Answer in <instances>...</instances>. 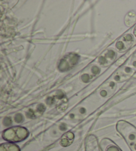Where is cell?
Segmentation results:
<instances>
[{"instance_id":"4","label":"cell","mask_w":136,"mask_h":151,"mask_svg":"<svg viewBox=\"0 0 136 151\" xmlns=\"http://www.w3.org/2000/svg\"><path fill=\"white\" fill-rule=\"evenodd\" d=\"M74 139V135L71 132H69L63 136L61 140V145L64 147H67V146H69V145L71 144L72 141H70V140H72Z\"/></svg>"},{"instance_id":"8","label":"cell","mask_w":136,"mask_h":151,"mask_svg":"<svg viewBox=\"0 0 136 151\" xmlns=\"http://www.w3.org/2000/svg\"><path fill=\"white\" fill-rule=\"evenodd\" d=\"M37 110L39 112H41V113H43V112H44V111L45 110V107H44V105H39L37 107Z\"/></svg>"},{"instance_id":"3","label":"cell","mask_w":136,"mask_h":151,"mask_svg":"<svg viewBox=\"0 0 136 151\" xmlns=\"http://www.w3.org/2000/svg\"><path fill=\"white\" fill-rule=\"evenodd\" d=\"M0 151H20V148L12 143H5L0 147Z\"/></svg>"},{"instance_id":"5","label":"cell","mask_w":136,"mask_h":151,"mask_svg":"<svg viewBox=\"0 0 136 151\" xmlns=\"http://www.w3.org/2000/svg\"><path fill=\"white\" fill-rule=\"evenodd\" d=\"M81 78H82V80L85 83H87L89 81V80H90V76L88 74H84L82 77H81Z\"/></svg>"},{"instance_id":"2","label":"cell","mask_w":136,"mask_h":151,"mask_svg":"<svg viewBox=\"0 0 136 151\" xmlns=\"http://www.w3.org/2000/svg\"><path fill=\"white\" fill-rule=\"evenodd\" d=\"M79 56L77 54L70 53L61 59L59 65V69L61 71H67L73 68L77 64Z\"/></svg>"},{"instance_id":"10","label":"cell","mask_w":136,"mask_h":151,"mask_svg":"<svg viewBox=\"0 0 136 151\" xmlns=\"http://www.w3.org/2000/svg\"><path fill=\"white\" fill-rule=\"evenodd\" d=\"M107 151H120V150L116 147H110L107 149Z\"/></svg>"},{"instance_id":"15","label":"cell","mask_w":136,"mask_h":151,"mask_svg":"<svg viewBox=\"0 0 136 151\" xmlns=\"http://www.w3.org/2000/svg\"><path fill=\"white\" fill-rule=\"evenodd\" d=\"M133 33H134V35H135V37H136V26H135V27L134 29V32H133Z\"/></svg>"},{"instance_id":"6","label":"cell","mask_w":136,"mask_h":151,"mask_svg":"<svg viewBox=\"0 0 136 151\" xmlns=\"http://www.w3.org/2000/svg\"><path fill=\"white\" fill-rule=\"evenodd\" d=\"M15 120L17 123H21L23 120V116L21 114H17V115L15 117Z\"/></svg>"},{"instance_id":"9","label":"cell","mask_w":136,"mask_h":151,"mask_svg":"<svg viewBox=\"0 0 136 151\" xmlns=\"http://www.w3.org/2000/svg\"><path fill=\"white\" fill-rule=\"evenodd\" d=\"M92 72L94 74H97L100 72V69H99L97 67H93L92 69Z\"/></svg>"},{"instance_id":"12","label":"cell","mask_w":136,"mask_h":151,"mask_svg":"<svg viewBox=\"0 0 136 151\" xmlns=\"http://www.w3.org/2000/svg\"><path fill=\"white\" fill-rule=\"evenodd\" d=\"M99 62H100V64H104L106 62V60L105 58H104V57H100V59H99Z\"/></svg>"},{"instance_id":"1","label":"cell","mask_w":136,"mask_h":151,"mask_svg":"<svg viewBox=\"0 0 136 151\" xmlns=\"http://www.w3.org/2000/svg\"><path fill=\"white\" fill-rule=\"evenodd\" d=\"M29 132L26 129L21 127H14L8 129L3 132L2 137L9 142H20L27 139Z\"/></svg>"},{"instance_id":"7","label":"cell","mask_w":136,"mask_h":151,"mask_svg":"<svg viewBox=\"0 0 136 151\" xmlns=\"http://www.w3.org/2000/svg\"><path fill=\"white\" fill-rule=\"evenodd\" d=\"M4 123L5 125H7V126L9 125V124H11V119L9 118V117H6V118H5L4 119Z\"/></svg>"},{"instance_id":"11","label":"cell","mask_w":136,"mask_h":151,"mask_svg":"<svg viewBox=\"0 0 136 151\" xmlns=\"http://www.w3.org/2000/svg\"><path fill=\"white\" fill-rule=\"evenodd\" d=\"M114 55H115V53L113 51H109L108 53H107V56L110 57V58H112V57L113 58Z\"/></svg>"},{"instance_id":"14","label":"cell","mask_w":136,"mask_h":151,"mask_svg":"<svg viewBox=\"0 0 136 151\" xmlns=\"http://www.w3.org/2000/svg\"><path fill=\"white\" fill-rule=\"evenodd\" d=\"M106 92L105 91H102L101 92L102 95H103V96H105L106 95Z\"/></svg>"},{"instance_id":"13","label":"cell","mask_w":136,"mask_h":151,"mask_svg":"<svg viewBox=\"0 0 136 151\" xmlns=\"http://www.w3.org/2000/svg\"><path fill=\"white\" fill-rule=\"evenodd\" d=\"M123 46H124V45H123V43H122V42H121V41H120V42H118V43L116 44L117 48L119 49H122L123 48Z\"/></svg>"}]
</instances>
